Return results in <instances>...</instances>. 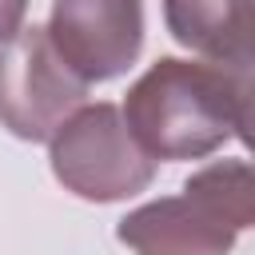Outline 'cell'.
I'll use <instances>...</instances> for the list:
<instances>
[{
  "label": "cell",
  "instance_id": "277c9868",
  "mask_svg": "<svg viewBox=\"0 0 255 255\" xmlns=\"http://www.w3.org/2000/svg\"><path fill=\"white\" fill-rule=\"evenodd\" d=\"M88 88L64 64L44 24H28L0 44V124L16 139L48 143L88 100Z\"/></svg>",
  "mask_w": 255,
  "mask_h": 255
},
{
  "label": "cell",
  "instance_id": "8992f818",
  "mask_svg": "<svg viewBox=\"0 0 255 255\" xmlns=\"http://www.w3.org/2000/svg\"><path fill=\"white\" fill-rule=\"evenodd\" d=\"M163 24L199 60L251 68V0H163Z\"/></svg>",
  "mask_w": 255,
  "mask_h": 255
},
{
  "label": "cell",
  "instance_id": "7a4b0ae2",
  "mask_svg": "<svg viewBox=\"0 0 255 255\" xmlns=\"http://www.w3.org/2000/svg\"><path fill=\"white\" fill-rule=\"evenodd\" d=\"M255 223V175L247 159H215L183 179L179 195L139 203L116 223L135 255H231Z\"/></svg>",
  "mask_w": 255,
  "mask_h": 255
},
{
  "label": "cell",
  "instance_id": "5b68a950",
  "mask_svg": "<svg viewBox=\"0 0 255 255\" xmlns=\"http://www.w3.org/2000/svg\"><path fill=\"white\" fill-rule=\"evenodd\" d=\"M44 28L84 84H104L139 60L143 0H56Z\"/></svg>",
  "mask_w": 255,
  "mask_h": 255
},
{
  "label": "cell",
  "instance_id": "3957f363",
  "mask_svg": "<svg viewBox=\"0 0 255 255\" xmlns=\"http://www.w3.org/2000/svg\"><path fill=\"white\" fill-rule=\"evenodd\" d=\"M48 163L64 191L88 203H120L155 179V159L135 143L116 104H80L48 139Z\"/></svg>",
  "mask_w": 255,
  "mask_h": 255
},
{
  "label": "cell",
  "instance_id": "52a82bcc",
  "mask_svg": "<svg viewBox=\"0 0 255 255\" xmlns=\"http://www.w3.org/2000/svg\"><path fill=\"white\" fill-rule=\"evenodd\" d=\"M24 12H28V0H0V44L24 28Z\"/></svg>",
  "mask_w": 255,
  "mask_h": 255
},
{
  "label": "cell",
  "instance_id": "6da1fadb",
  "mask_svg": "<svg viewBox=\"0 0 255 255\" xmlns=\"http://www.w3.org/2000/svg\"><path fill=\"white\" fill-rule=\"evenodd\" d=\"M135 143L159 159H203L231 139H247L251 68L159 56L120 108Z\"/></svg>",
  "mask_w": 255,
  "mask_h": 255
}]
</instances>
